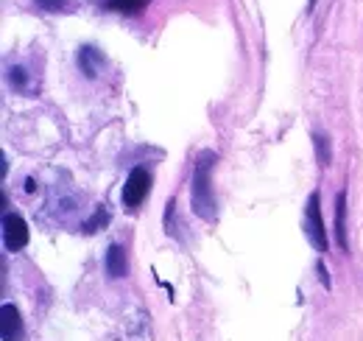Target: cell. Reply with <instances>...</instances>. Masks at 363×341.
Returning a JSON list of instances; mask_svg holds the SVG:
<instances>
[{
  "instance_id": "obj_1",
  "label": "cell",
  "mask_w": 363,
  "mask_h": 341,
  "mask_svg": "<svg viewBox=\"0 0 363 341\" xmlns=\"http://www.w3.org/2000/svg\"><path fill=\"white\" fill-rule=\"evenodd\" d=\"M213 162H216V154L213 151H204L196 162V171H193V188H190V201H193V213L204 221H213L216 218V196L210 188V171H213Z\"/></svg>"
},
{
  "instance_id": "obj_2",
  "label": "cell",
  "mask_w": 363,
  "mask_h": 341,
  "mask_svg": "<svg viewBox=\"0 0 363 341\" xmlns=\"http://www.w3.org/2000/svg\"><path fill=\"white\" fill-rule=\"evenodd\" d=\"M305 233L311 238V244L316 246V252H327V230L321 221V207H318V194H311L308 207H305Z\"/></svg>"
},
{
  "instance_id": "obj_3",
  "label": "cell",
  "mask_w": 363,
  "mask_h": 341,
  "mask_svg": "<svg viewBox=\"0 0 363 341\" xmlns=\"http://www.w3.org/2000/svg\"><path fill=\"white\" fill-rule=\"evenodd\" d=\"M3 244L9 252H20L28 244V224L23 216H14V213L3 216Z\"/></svg>"
},
{
  "instance_id": "obj_4",
  "label": "cell",
  "mask_w": 363,
  "mask_h": 341,
  "mask_svg": "<svg viewBox=\"0 0 363 341\" xmlns=\"http://www.w3.org/2000/svg\"><path fill=\"white\" fill-rule=\"evenodd\" d=\"M148 191H151V177H148V171H145V168H135V171L129 174L126 185H123V204L135 210V207L143 204V199L148 196Z\"/></svg>"
},
{
  "instance_id": "obj_5",
  "label": "cell",
  "mask_w": 363,
  "mask_h": 341,
  "mask_svg": "<svg viewBox=\"0 0 363 341\" xmlns=\"http://www.w3.org/2000/svg\"><path fill=\"white\" fill-rule=\"evenodd\" d=\"M0 336L3 341L23 339V319L14 305H3V311H0Z\"/></svg>"
},
{
  "instance_id": "obj_6",
  "label": "cell",
  "mask_w": 363,
  "mask_h": 341,
  "mask_svg": "<svg viewBox=\"0 0 363 341\" xmlns=\"http://www.w3.org/2000/svg\"><path fill=\"white\" fill-rule=\"evenodd\" d=\"M335 241H338V249L347 252L350 249V238H347V194L335 196Z\"/></svg>"
},
{
  "instance_id": "obj_7",
  "label": "cell",
  "mask_w": 363,
  "mask_h": 341,
  "mask_svg": "<svg viewBox=\"0 0 363 341\" xmlns=\"http://www.w3.org/2000/svg\"><path fill=\"white\" fill-rule=\"evenodd\" d=\"M126 272H129L126 249L118 244H112L109 246V252H106V274L115 277V280H121V277H126Z\"/></svg>"
},
{
  "instance_id": "obj_8",
  "label": "cell",
  "mask_w": 363,
  "mask_h": 341,
  "mask_svg": "<svg viewBox=\"0 0 363 341\" xmlns=\"http://www.w3.org/2000/svg\"><path fill=\"white\" fill-rule=\"evenodd\" d=\"M79 65H82V70H84L90 79H95V76H98V67L104 65V56H101L95 48L87 45V48L79 50Z\"/></svg>"
},
{
  "instance_id": "obj_9",
  "label": "cell",
  "mask_w": 363,
  "mask_h": 341,
  "mask_svg": "<svg viewBox=\"0 0 363 341\" xmlns=\"http://www.w3.org/2000/svg\"><path fill=\"white\" fill-rule=\"evenodd\" d=\"M145 6H148V0H106V9L121 11V14H135Z\"/></svg>"
},
{
  "instance_id": "obj_10",
  "label": "cell",
  "mask_w": 363,
  "mask_h": 341,
  "mask_svg": "<svg viewBox=\"0 0 363 341\" xmlns=\"http://www.w3.org/2000/svg\"><path fill=\"white\" fill-rule=\"evenodd\" d=\"M313 143H316L318 165H321V168H327V165H330V143H327V138H324V135H316V138H313Z\"/></svg>"
},
{
  "instance_id": "obj_11",
  "label": "cell",
  "mask_w": 363,
  "mask_h": 341,
  "mask_svg": "<svg viewBox=\"0 0 363 341\" xmlns=\"http://www.w3.org/2000/svg\"><path fill=\"white\" fill-rule=\"evenodd\" d=\"M106 221H109L106 210H98V213H95V218L87 221V227H84V230H87V233H95V227H101V224H106Z\"/></svg>"
},
{
  "instance_id": "obj_12",
  "label": "cell",
  "mask_w": 363,
  "mask_h": 341,
  "mask_svg": "<svg viewBox=\"0 0 363 341\" xmlns=\"http://www.w3.org/2000/svg\"><path fill=\"white\" fill-rule=\"evenodd\" d=\"M37 6H43L45 11H62L67 6V0H37Z\"/></svg>"
},
{
  "instance_id": "obj_13",
  "label": "cell",
  "mask_w": 363,
  "mask_h": 341,
  "mask_svg": "<svg viewBox=\"0 0 363 341\" xmlns=\"http://www.w3.org/2000/svg\"><path fill=\"white\" fill-rule=\"evenodd\" d=\"M11 84H17L20 90L26 87V70L23 67H11Z\"/></svg>"
},
{
  "instance_id": "obj_14",
  "label": "cell",
  "mask_w": 363,
  "mask_h": 341,
  "mask_svg": "<svg viewBox=\"0 0 363 341\" xmlns=\"http://www.w3.org/2000/svg\"><path fill=\"white\" fill-rule=\"evenodd\" d=\"M316 272H318V280H321V286H327L330 289V274H327V266L318 260L316 263Z\"/></svg>"
},
{
  "instance_id": "obj_15",
  "label": "cell",
  "mask_w": 363,
  "mask_h": 341,
  "mask_svg": "<svg viewBox=\"0 0 363 341\" xmlns=\"http://www.w3.org/2000/svg\"><path fill=\"white\" fill-rule=\"evenodd\" d=\"M26 191H28V194H34V191H37V182H34V179H28V182H26Z\"/></svg>"
}]
</instances>
